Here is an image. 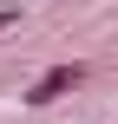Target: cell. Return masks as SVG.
Here are the masks:
<instances>
[{
  "label": "cell",
  "instance_id": "obj_2",
  "mask_svg": "<svg viewBox=\"0 0 118 124\" xmlns=\"http://www.w3.org/2000/svg\"><path fill=\"white\" fill-rule=\"evenodd\" d=\"M7 26H20V7H0V33H7Z\"/></svg>",
  "mask_w": 118,
  "mask_h": 124
},
{
  "label": "cell",
  "instance_id": "obj_1",
  "mask_svg": "<svg viewBox=\"0 0 118 124\" xmlns=\"http://www.w3.org/2000/svg\"><path fill=\"white\" fill-rule=\"evenodd\" d=\"M66 85H72V65H53V72H46V78L33 85V105H46V98H59Z\"/></svg>",
  "mask_w": 118,
  "mask_h": 124
}]
</instances>
